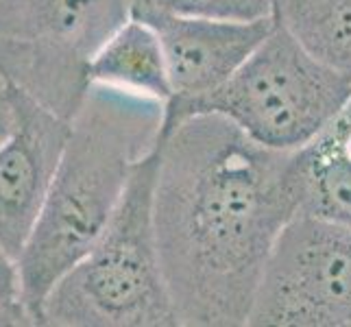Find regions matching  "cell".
Returning a JSON list of instances; mask_svg holds the SVG:
<instances>
[{"label":"cell","instance_id":"cell-14","mask_svg":"<svg viewBox=\"0 0 351 327\" xmlns=\"http://www.w3.org/2000/svg\"><path fill=\"white\" fill-rule=\"evenodd\" d=\"M11 127V99H9V81L0 75V142Z\"/></svg>","mask_w":351,"mask_h":327},{"label":"cell","instance_id":"cell-3","mask_svg":"<svg viewBox=\"0 0 351 327\" xmlns=\"http://www.w3.org/2000/svg\"><path fill=\"white\" fill-rule=\"evenodd\" d=\"M160 142L138 162L103 236L51 290L44 325L177 327L155 234L153 199Z\"/></svg>","mask_w":351,"mask_h":327},{"label":"cell","instance_id":"cell-10","mask_svg":"<svg viewBox=\"0 0 351 327\" xmlns=\"http://www.w3.org/2000/svg\"><path fill=\"white\" fill-rule=\"evenodd\" d=\"M301 212L351 225V99L308 147L297 151Z\"/></svg>","mask_w":351,"mask_h":327},{"label":"cell","instance_id":"cell-5","mask_svg":"<svg viewBox=\"0 0 351 327\" xmlns=\"http://www.w3.org/2000/svg\"><path fill=\"white\" fill-rule=\"evenodd\" d=\"M129 18V0H0V75L72 120L92 57Z\"/></svg>","mask_w":351,"mask_h":327},{"label":"cell","instance_id":"cell-9","mask_svg":"<svg viewBox=\"0 0 351 327\" xmlns=\"http://www.w3.org/2000/svg\"><path fill=\"white\" fill-rule=\"evenodd\" d=\"M90 83L166 105L173 86L157 31L149 22L129 18L92 57Z\"/></svg>","mask_w":351,"mask_h":327},{"label":"cell","instance_id":"cell-11","mask_svg":"<svg viewBox=\"0 0 351 327\" xmlns=\"http://www.w3.org/2000/svg\"><path fill=\"white\" fill-rule=\"evenodd\" d=\"M273 18L323 62L351 77V0H273Z\"/></svg>","mask_w":351,"mask_h":327},{"label":"cell","instance_id":"cell-6","mask_svg":"<svg viewBox=\"0 0 351 327\" xmlns=\"http://www.w3.org/2000/svg\"><path fill=\"white\" fill-rule=\"evenodd\" d=\"M249 325L351 327V225L299 212L266 262Z\"/></svg>","mask_w":351,"mask_h":327},{"label":"cell","instance_id":"cell-2","mask_svg":"<svg viewBox=\"0 0 351 327\" xmlns=\"http://www.w3.org/2000/svg\"><path fill=\"white\" fill-rule=\"evenodd\" d=\"M164 112V103L92 86L70 120L62 164L18 258L22 301L38 325L51 290L103 236L138 162L160 142Z\"/></svg>","mask_w":351,"mask_h":327},{"label":"cell","instance_id":"cell-7","mask_svg":"<svg viewBox=\"0 0 351 327\" xmlns=\"http://www.w3.org/2000/svg\"><path fill=\"white\" fill-rule=\"evenodd\" d=\"M11 127L0 142V245L20 258L62 164L70 120L9 83Z\"/></svg>","mask_w":351,"mask_h":327},{"label":"cell","instance_id":"cell-1","mask_svg":"<svg viewBox=\"0 0 351 327\" xmlns=\"http://www.w3.org/2000/svg\"><path fill=\"white\" fill-rule=\"evenodd\" d=\"M301 212L297 151L199 114L160 133L153 218L179 325L240 327L275 242Z\"/></svg>","mask_w":351,"mask_h":327},{"label":"cell","instance_id":"cell-12","mask_svg":"<svg viewBox=\"0 0 351 327\" xmlns=\"http://www.w3.org/2000/svg\"><path fill=\"white\" fill-rule=\"evenodd\" d=\"M129 9L138 20L164 16L260 20L273 16V0H129Z\"/></svg>","mask_w":351,"mask_h":327},{"label":"cell","instance_id":"cell-8","mask_svg":"<svg viewBox=\"0 0 351 327\" xmlns=\"http://www.w3.org/2000/svg\"><path fill=\"white\" fill-rule=\"evenodd\" d=\"M164 46L173 99H199L232 79L273 29V16L260 20L164 16L144 20Z\"/></svg>","mask_w":351,"mask_h":327},{"label":"cell","instance_id":"cell-4","mask_svg":"<svg viewBox=\"0 0 351 327\" xmlns=\"http://www.w3.org/2000/svg\"><path fill=\"white\" fill-rule=\"evenodd\" d=\"M351 99V77L323 62L273 18V29L232 79L190 101H168L162 129L216 114L262 147L301 151Z\"/></svg>","mask_w":351,"mask_h":327},{"label":"cell","instance_id":"cell-13","mask_svg":"<svg viewBox=\"0 0 351 327\" xmlns=\"http://www.w3.org/2000/svg\"><path fill=\"white\" fill-rule=\"evenodd\" d=\"M22 301V277L18 258L0 245V306Z\"/></svg>","mask_w":351,"mask_h":327}]
</instances>
